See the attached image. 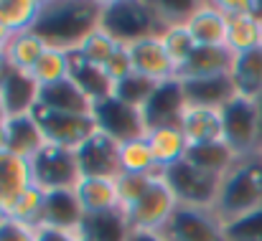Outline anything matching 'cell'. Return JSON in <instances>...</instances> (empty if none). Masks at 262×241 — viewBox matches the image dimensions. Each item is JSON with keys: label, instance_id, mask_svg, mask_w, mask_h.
<instances>
[{"label": "cell", "instance_id": "1", "mask_svg": "<svg viewBox=\"0 0 262 241\" xmlns=\"http://www.w3.org/2000/svg\"><path fill=\"white\" fill-rule=\"evenodd\" d=\"M102 3L94 0H46L36 33L56 49H77L79 41L99 26Z\"/></svg>", "mask_w": 262, "mask_h": 241}, {"label": "cell", "instance_id": "2", "mask_svg": "<svg viewBox=\"0 0 262 241\" xmlns=\"http://www.w3.org/2000/svg\"><path fill=\"white\" fill-rule=\"evenodd\" d=\"M262 208V158H237L234 165L222 175L214 213L222 224H232L252 211Z\"/></svg>", "mask_w": 262, "mask_h": 241}, {"label": "cell", "instance_id": "3", "mask_svg": "<svg viewBox=\"0 0 262 241\" xmlns=\"http://www.w3.org/2000/svg\"><path fill=\"white\" fill-rule=\"evenodd\" d=\"M99 26L120 43H133L138 38L163 33V20L156 10V3L145 0H104Z\"/></svg>", "mask_w": 262, "mask_h": 241}, {"label": "cell", "instance_id": "4", "mask_svg": "<svg viewBox=\"0 0 262 241\" xmlns=\"http://www.w3.org/2000/svg\"><path fill=\"white\" fill-rule=\"evenodd\" d=\"M222 140L237 158L257 155L262 148V112L260 99L232 97L222 107Z\"/></svg>", "mask_w": 262, "mask_h": 241}, {"label": "cell", "instance_id": "5", "mask_svg": "<svg viewBox=\"0 0 262 241\" xmlns=\"http://www.w3.org/2000/svg\"><path fill=\"white\" fill-rule=\"evenodd\" d=\"M176 208H178V198L161 173L150 180L140 201L130 211H125V219L133 234H161L173 219Z\"/></svg>", "mask_w": 262, "mask_h": 241}, {"label": "cell", "instance_id": "6", "mask_svg": "<svg viewBox=\"0 0 262 241\" xmlns=\"http://www.w3.org/2000/svg\"><path fill=\"white\" fill-rule=\"evenodd\" d=\"M163 178L168 180L171 190L178 198V206H188V208H211L216 203L219 196V183L222 175L206 173L201 167H196L193 162L181 160L173 167H168L163 173Z\"/></svg>", "mask_w": 262, "mask_h": 241}, {"label": "cell", "instance_id": "7", "mask_svg": "<svg viewBox=\"0 0 262 241\" xmlns=\"http://www.w3.org/2000/svg\"><path fill=\"white\" fill-rule=\"evenodd\" d=\"M28 162H31L33 183L43 190L74 188L77 180L82 178V170L77 162V150H67V148L46 142Z\"/></svg>", "mask_w": 262, "mask_h": 241}, {"label": "cell", "instance_id": "8", "mask_svg": "<svg viewBox=\"0 0 262 241\" xmlns=\"http://www.w3.org/2000/svg\"><path fill=\"white\" fill-rule=\"evenodd\" d=\"M33 117L43 132V140L49 145H59L67 150H77L84 140H89L97 132V122L92 114H69V112L36 107Z\"/></svg>", "mask_w": 262, "mask_h": 241}, {"label": "cell", "instance_id": "9", "mask_svg": "<svg viewBox=\"0 0 262 241\" xmlns=\"http://www.w3.org/2000/svg\"><path fill=\"white\" fill-rule=\"evenodd\" d=\"M166 241H229L227 229L211 208L178 206L168 226L161 231Z\"/></svg>", "mask_w": 262, "mask_h": 241}, {"label": "cell", "instance_id": "10", "mask_svg": "<svg viewBox=\"0 0 262 241\" xmlns=\"http://www.w3.org/2000/svg\"><path fill=\"white\" fill-rule=\"evenodd\" d=\"M92 117L97 122V130L107 132L110 137H115L117 142L133 140V137H143L145 127H143V117L140 109L110 97L104 102H97L92 107Z\"/></svg>", "mask_w": 262, "mask_h": 241}, {"label": "cell", "instance_id": "11", "mask_svg": "<svg viewBox=\"0 0 262 241\" xmlns=\"http://www.w3.org/2000/svg\"><path fill=\"white\" fill-rule=\"evenodd\" d=\"M127 51H130V59H133V71L145 77V79L156 81V84H166V81H173L178 69L171 61L161 36H145V38H138L133 43H127Z\"/></svg>", "mask_w": 262, "mask_h": 241}, {"label": "cell", "instance_id": "12", "mask_svg": "<svg viewBox=\"0 0 262 241\" xmlns=\"http://www.w3.org/2000/svg\"><path fill=\"white\" fill-rule=\"evenodd\" d=\"M77 162L82 175L94 178H117L120 170V142L107 132L97 130L89 140L77 148Z\"/></svg>", "mask_w": 262, "mask_h": 241}, {"label": "cell", "instance_id": "13", "mask_svg": "<svg viewBox=\"0 0 262 241\" xmlns=\"http://www.w3.org/2000/svg\"><path fill=\"white\" fill-rule=\"evenodd\" d=\"M186 107V97H183V84L178 79L158 84V89L150 94V99L140 107V117H143V127L145 135L150 130L158 127H168V125H178L181 114Z\"/></svg>", "mask_w": 262, "mask_h": 241}, {"label": "cell", "instance_id": "14", "mask_svg": "<svg viewBox=\"0 0 262 241\" xmlns=\"http://www.w3.org/2000/svg\"><path fill=\"white\" fill-rule=\"evenodd\" d=\"M227 26H229V18L222 10L219 0L216 3L214 0L196 3V8L186 23L196 46H227Z\"/></svg>", "mask_w": 262, "mask_h": 241}, {"label": "cell", "instance_id": "15", "mask_svg": "<svg viewBox=\"0 0 262 241\" xmlns=\"http://www.w3.org/2000/svg\"><path fill=\"white\" fill-rule=\"evenodd\" d=\"M84 211L77 201L74 188H64V190H46V201H43V216H41V226L49 229H59V231H82L84 229Z\"/></svg>", "mask_w": 262, "mask_h": 241}, {"label": "cell", "instance_id": "16", "mask_svg": "<svg viewBox=\"0 0 262 241\" xmlns=\"http://www.w3.org/2000/svg\"><path fill=\"white\" fill-rule=\"evenodd\" d=\"M38 91L41 86L36 79L26 71H15L8 66L5 77L0 81V102L8 117H20V114H31L38 104Z\"/></svg>", "mask_w": 262, "mask_h": 241}, {"label": "cell", "instance_id": "17", "mask_svg": "<svg viewBox=\"0 0 262 241\" xmlns=\"http://www.w3.org/2000/svg\"><path fill=\"white\" fill-rule=\"evenodd\" d=\"M77 201L84 211V216H102L120 211V193L115 178H94V175H82L74 185Z\"/></svg>", "mask_w": 262, "mask_h": 241}, {"label": "cell", "instance_id": "18", "mask_svg": "<svg viewBox=\"0 0 262 241\" xmlns=\"http://www.w3.org/2000/svg\"><path fill=\"white\" fill-rule=\"evenodd\" d=\"M234 54L227 46H196L188 61L178 69V81L211 79V77H227L232 69Z\"/></svg>", "mask_w": 262, "mask_h": 241}, {"label": "cell", "instance_id": "19", "mask_svg": "<svg viewBox=\"0 0 262 241\" xmlns=\"http://www.w3.org/2000/svg\"><path fill=\"white\" fill-rule=\"evenodd\" d=\"M181 132L191 145H206L222 140V107H201V104H186L181 122Z\"/></svg>", "mask_w": 262, "mask_h": 241}, {"label": "cell", "instance_id": "20", "mask_svg": "<svg viewBox=\"0 0 262 241\" xmlns=\"http://www.w3.org/2000/svg\"><path fill=\"white\" fill-rule=\"evenodd\" d=\"M43 145H46V140H43V132H41L33 112L20 114V117H8L5 135H3V148L5 150H10L18 158L31 160Z\"/></svg>", "mask_w": 262, "mask_h": 241}, {"label": "cell", "instance_id": "21", "mask_svg": "<svg viewBox=\"0 0 262 241\" xmlns=\"http://www.w3.org/2000/svg\"><path fill=\"white\" fill-rule=\"evenodd\" d=\"M28 185H33L31 162L0 148V216Z\"/></svg>", "mask_w": 262, "mask_h": 241}, {"label": "cell", "instance_id": "22", "mask_svg": "<svg viewBox=\"0 0 262 241\" xmlns=\"http://www.w3.org/2000/svg\"><path fill=\"white\" fill-rule=\"evenodd\" d=\"M43 109H54V112H69V114H92V102L89 97L74 84L72 79L56 81L49 86H41L38 91V104Z\"/></svg>", "mask_w": 262, "mask_h": 241}, {"label": "cell", "instance_id": "23", "mask_svg": "<svg viewBox=\"0 0 262 241\" xmlns=\"http://www.w3.org/2000/svg\"><path fill=\"white\" fill-rule=\"evenodd\" d=\"M69 79L87 94L92 104L104 102V99L112 97V81L107 79L104 69L89 64L87 59L79 51H74V49L69 51Z\"/></svg>", "mask_w": 262, "mask_h": 241}, {"label": "cell", "instance_id": "24", "mask_svg": "<svg viewBox=\"0 0 262 241\" xmlns=\"http://www.w3.org/2000/svg\"><path fill=\"white\" fill-rule=\"evenodd\" d=\"M229 81L237 97L262 99V49L247 51V54H234Z\"/></svg>", "mask_w": 262, "mask_h": 241}, {"label": "cell", "instance_id": "25", "mask_svg": "<svg viewBox=\"0 0 262 241\" xmlns=\"http://www.w3.org/2000/svg\"><path fill=\"white\" fill-rule=\"evenodd\" d=\"M46 46L49 43L36 31H20V33H10L3 56H5V61H8L10 69L31 74L33 66L38 64L41 54L46 51Z\"/></svg>", "mask_w": 262, "mask_h": 241}, {"label": "cell", "instance_id": "26", "mask_svg": "<svg viewBox=\"0 0 262 241\" xmlns=\"http://www.w3.org/2000/svg\"><path fill=\"white\" fill-rule=\"evenodd\" d=\"M145 137H148V142H150V150H153L156 165H158L163 173H166L168 167H173L176 162L186 160L188 140H186V135L181 132L178 125H168V127L150 130Z\"/></svg>", "mask_w": 262, "mask_h": 241}, {"label": "cell", "instance_id": "27", "mask_svg": "<svg viewBox=\"0 0 262 241\" xmlns=\"http://www.w3.org/2000/svg\"><path fill=\"white\" fill-rule=\"evenodd\" d=\"M227 18V49L232 54H247L262 49V18L257 13H237Z\"/></svg>", "mask_w": 262, "mask_h": 241}, {"label": "cell", "instance_id": "28", "mask_svg": "<svg viewBox=\"0 0 262 241\" xmlns=\"http://www.w3.org/2000/svg\"><path fill=\"white\" fill-rule=\"evenodd\" d=\"M186 104H201V107H224L234 97V86L227 77H211V79L181 81Z\"/></svg>", "mask_w": 262, "mask_h": 241}, {"label": "cell", "instance_id": "29", "mask_svg": "<svg viewBox=\"0 0 262 241\" xmlns=\"http://www.w3.org/2000/svg\"><path fill=\"white\" fill-rule=\"evenodd\" d=\"M46 0H0V26L8 33L33 31Z\"/></svg>", "mask_w": 262, "mask_h": 241}, {"label": "cell", "instance_id": "30", "mask_svg": "<svg viewBox=\"0 0 262 241\" xmlns=\"http://www.w3.org/2000/svg\"><path fill=\"white\" fill-rule=\"evenodd\" d=\"M120 170L122 173H140V175H161L163 170L156 165L148 137H133L120 142Z\"/></svg>", "mask_w": 262, "mask_h": 241}, {"label": "cell", "instance_id": "31", "mask_svg": "<svg viewBox=\"0 0 262 241\" xmlns=\"http://www.w3.org/2000/svg\"><path fill=\"white\" fill-rule=\"evenodd\" d=\"M186 160L193 162L196 167H201L206 173L224 175L234 165L237 155L227 148L224 140H219V142H206V145H191L188 153H186Z\"/></svg>", "mask_w": 262, "mask_h": 241}, {"label": "cell", "instance_id": "32", "mask_svg": "<svg viewBox=\"0 0 262 241\" xmlns=\"http://www.w3.org/2000/svg\"><path fill=\"white\" fill-rule=\"evenodd\" d=\"M43 201H46V190L38 188L36 183L28 185L10 206L3 216L13 219V221H20L26 226H41V216H43Z\"/></svg>", "mask_w": 262, "mask_h": 241}, {"label": "cell", "instance_id": "33", "mask_svg": "<svg viewBox=\"0 0 262 241\" xmlns=\"http://www.w3.org/2000/svg\"><path fill=\"white\" fill-rule=\"evenodd\" d=\"M84 231L92 241H130V236H133L122 211L84 219Z\"/></svg>", "mask_w": 262, "mask_h": 241}, {"label": "cell", "instance_id": "34", "mask_svg": "<svg viewBox=\"0 0 262 241\" xmlns=\"http://www.w3.org/2000/svg\"><path fill=\"white\" fill-rule=\"evenodd\" d=\"M31 77L36 79L38 86H49V84L69 79V51L56 49V46H46V51L41 54L38 64L33 66Z\"/></svg>", "mask_w": 262, "mask_h": 241}, {"label": "cell", "instance_id": "35", "mask_svg": "<svg viewBox=\"0 0 262 241\" xmlns=\"http://www.w3.org/2000/svg\"><path fill=\"white\" fill-rule=\"evenodd\" d=\"M117 49H120V41H117L112 33H107L102 26H97L94 31H89L87 36L79 41V46H77L74 51H79L89 64L104 69V64L112 59V54H115Z\"/></svg>", "mask_w": 262, "mask_h": 241}, {"label": "cell", "instance_id": "36", "mask_svg": "<svg viewBox=\"0 0 262 241\" xmlns=\"http://www.w3.org/2000/svg\"><path fill=\"white\" fill-rule=\"evenodd\" d=\"M156 89H158L156 81L145 79V77H140V74H130L127 79L112 84V97L120 99V102H125V104H130V107H135V109H140V107L150 99V94H153Z\"/></svg>", "mask_w": 262, "mask_h": 241}, {"label": "cell", "instance_id": "37", "mask_svg": "<svg viewBox=\"0 0 262 241\" xmlns=\"http://www.w3.org/2000/svg\"><path fill=\"white\" fill-rule=\"evenodd\" d=\"M161 41H163V46H166L171 61L176 64V69H181V66L188 61V56L193 54V49H196V43H193V38H191V33H188V28H186V23L163 28Z\"/></svg>", "mask_w": 262, "mask_h": 241}, {"label": "cell", "instance_id": "38", "mask_svg": "<svg viewBox=\"0 0 262 241\" xmlns=\"http://www.w3.org/2000/svg\"><path fill=\"white\" fill-rule=\"evenodd\" d=\"M153 178H156V175H140V173H120V175L115 178L117 193H120V211H122V213L130 211V208L140 201V196L148 190V185H150Z\"/></svg>", "mask_w": 262, "mask_h": 241}, {"label": "cell", "instance_id": "39", "mask_svg": "<svg viewBox=\"0 0 262 241\" xmlns=\"http://www.w3.org/2000/svg\"><path fill=\"white\" fill-rule=\"evenodd\" d=\"M224 229H227L229 241H262V208L232 221V224H224Z\"/></svg>", "mask_w": 262, "mask_h": 241}, {"label": "cell", "instance_id": "40", "mask_svg": "<svg viewBox=\"0 0 262 241\" xmlns=\"http://www.w3.org/2000/svg\"><path fill=\"white\" fill-rule=\"evenodd\" d=\"M104 74H107V79L112 81V84H117V81L127 79L130 74H135L133 71V59H130V51H127V43H120V49L104 64Z\"/></svg>", "mask_w": 262, "mask_h": 241}, {"label": "cell", "instance_id": "41", "mask_svg": "<svg viewBox=\"0 0 262 241\" xmlns=\"http://www.w3.org/2000/svg\"><path fill=\"white\" fill-rule=\"evenodd\" d=\"M36 229L26 226L20 221H13L8 216H0V241H33Z\"/></svg>", "mask_w": 262, "mask_h": 241}, {"label": "cell", "instance_id": "42", "mask_svg": "<svg viewBox=\"0 0 262 241\" xmlns=\"http://www.w3.org/2000/svg\"><path fill=\"white\" fill-rule=\"evenodd\" d=\"M79 231H59V229H49V226H36V239L33 241H74Z\"/></svg>", "mask_w": 262, "mask_h": 241}, {"label": "cell", "instance_id": "43", "mask_svg": "<svg viewBox=\"0 0 262 241\" xmlns=\"http://www.w3.org/2000/svg\"><path fill=\"white\" fill-rule=\"evenodd\" d=\"M130 241H166L163 234H133Z\"/></svg>", "mask_w": 262, "mask_h": 241}, {"label": "cell", "instance_id": "44", "mask_svg": "<svg viewBox=\"0 0 262 241\" xmlns=\"http://www.w3.org/2000/svg\"><path fill=\"white\" fill-rule=\"evenodd\" d=\"M5 122H8V114L3 109V102H0V148H3V135H5Z\"/></svg>", "mask_w": 262, "mask_h": 241}, {"label": "cell", "instance_id": "45", "mask_svg": "<svg viewBox=\"0 0 262 241\" xmlns=\"http://www.w3.org/2000/svg\"><path fill=\"white\" fill-rule=\"evenodd\" d=\"M8 38H10V33H8V31L0 26V54L5 51V43H8Z\"/></svg>", "mask_w": 262, "mask_h": 241}, {"label": "cell", "instance_id": "46", "mask_svg": "<svg viewBox=\"0 0 262 241\" xmlns=\"http://www.w3.org/2000/svg\"><path fill=\"white\" fill-rule=\"evenodd\" d=\"M5 71H8V61H5V56L0 54V81H3V77H5Z\"/></svg>", "mask_w": 262, "mask_h": 241}, {"label": "cell", "instance_id": "47", "mask_svg": "<svg viewBox=\"0 0 262 241\" xmlns=\"http://www.w3.org/2000/svg\"><path fill=\"white\" fill-rule=\"evenodd\" d=\"M74 241H92V239H89V236H87V231L82 229V231H79V234L74 236Z\"/></svg>", "mask_w": 262, "mask_h": 241}, {"label": "cell", "instance_id": "48", "mask_svg": "<svg viewBox=\"0 0 262 241\" xmlns=\"http://www.w3.org/2000/svg\"><path fill=\"white\" fill-rule=\"evenodd\" d=\"M260 112H262V99H260Z\"/></svg>", "mask_w": 262, "mask_h": 241}, {"label": "cell", "instance_id": "49", "mask_svg": "<svg viewBox=\"0 0 262 241\" xmlns=\"http://www.w3.org/2000/svg\"><path fill=\"white\" fill-rule=\"evenodd\" d=\"M260 158H262V148H260Z\"/></svg>", "mask_w": 262, "mask_h": 241}]
</instances>
